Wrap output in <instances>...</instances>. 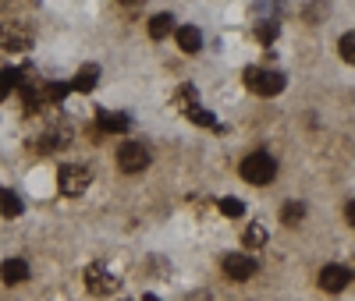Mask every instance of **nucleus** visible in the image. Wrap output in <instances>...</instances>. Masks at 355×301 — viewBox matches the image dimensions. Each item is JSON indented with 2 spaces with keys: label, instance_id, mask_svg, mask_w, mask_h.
<instances>
[{
  "label": "nucleus",
  "instance_id": "1",
  "mask_svg": "<svg viewBox=\"0 0 355 301\" xmlns=\"http://www.w3.org/2000/svg\"><path fill=\"white\" fill-rule=\"evenodd\" d=\"M284 75L281 71H270V68H245V85L252 89L256 96H277L284 93Z\"/></svg>",
  "mask_w": 355,
  "mask_h": 301
},
{
  "label": "nucleus",
  "instance_id": "2",
  "mask_svg": "<svg viewBox=\"0 0 355 301\" xmlns=\"http://www.w3.org/2000/svg\"><path fill=\"white\" fill-rule=\"evenodd\" d=\"M57 185H61L64 195H82L89 185H93V170H89L85 163H64L61 170H57Z\"/></svg>",
  "mask_w": 355,
  "mask_h": 301
},
{
  "label": "nucleus",
  "instance_id": "3",
  "mask_svg": "<svg viewBox=\"0 0 355 301\" xmlns=\"http://www.w3.org/2000/svg\"><path fill=\"white\" fill-rule=\"evenodd\" d=\"M242 177L249 181V185H270V181L277 177V163L274 156H266V153H252L242 160Z\"/></svg>",
  "mask_w": 355,
  "mask_h": 301
},
{
  "label": "nucleus",
  "instance_id": "4",
  "mask_svg": "<svg viewBox=\"0 0 355 301\" xmlns=\"http://www.w3.org/2000/svg\"><path fill=\"white\" fill-rule=\"evenodd\" d=\"M28 46H33V28H28L25 21H4L0 25V50L8 53H25Z\"/></svg>",
  "mask_w": 355,
  "mask_h": 301
},
{
  "label": "nucleus",
  "instance_id": "5",
  "mask_svg": "<svg viewBox=\"0 0 355 301\" xmlns=\"http://www.w3.org/2000/svg\"><path fill=\"white\" fill-rule=\"evenodd\" d=\"M117 280L107 266H100V262H93V266H85V287H89V294H96V298H107V294H114L117 291Z\"/></svg>",
  "mask_w": 355,
  "mask_h": 301
},
{
  "label": "nucleus",
  "instance_id": "6",
  "mask_svg": "<svg viewBox=\"0 0 355 301\" xmlns=\"http://www.w3.org/2000/svg\"><path fill=\"white\" fill-rule=\"evenodd\" d=\"M117 167H121L125 174H142L146 167H150V149H146L142 142H125L121 153H117Z\"/></svg>",
  "mask_w": 355,
  "mask_h": 301
},
{
  "label": "nucleus",
  "instance_id": "7",
  "mask_svg": "<svg viewBox=\"0 0 355 301\" xmlns=\"http://www.w3.org/2000/svg\"><path fill=\"white\" fill-rule=\"evenodd\" d=\"M316 284H320L323 291H327V294H341V291L352 284V269H348V266H338V262H331V266H323V269H320Z\"/></svg>",
  "mask_w": 355,
  "mask_h": 301
},
{
  "label": "nucleus",
  "instance_id": "8",
  "mask_svg": "<svg viewBox=\"0 0 355 301\" xmlns=\"http://www.w3.org/2000/svg\"><path fill=\"white\" fill-rule=\"evenodd\" d=\"M224 273L231 277V280H249V277H256V259L252 255H245V252H231V255H224Z\"/></svg>",
  "mask_w": 355,
  "mask_h": 301
},
{
  "label": "nucleus",
  "instance_id": "9",
  "mask_svg": "<svg viewBox=\"0 0 355 301\" xmlns=\"http://www.w3.org/2000/svg\"><path fill=\"white\" fill-rule=\"evenodd\" d=\"M71 142V128L68 125H61V128H50L46 131V138H40L36 142V149H40V153H53V149H64Z\"/></svg>",
  "mask_w": 355,
  "mask_h": 301
},
{
  "label": "nucleus",
  "instance_id": "10",
  "mask_svg": "<svg viewBox=\"0 0 355 301\" xmlns=\"http://www.w3.org/2000/svg\"><path fill=\"white\" fill-rule=\"evenodd\" d=\"M96 82H100V68H96V64H85V68H78V75H75V82H71L68 89H78V93H93Z\"/></svg>",
  "mask_w": 355,
  "mask_h": 301
},
{
  "label": "nucleus",
  "instance_id": "11",
  "mask_svg": "<svg viewBox=\"0 0 355 301\" xmlns=\"http://www.w3.org/2000/svg\"><path fill=\"white\" fill-rule=\"evenodd\" d=\"M0 277H4V284H21L25 277H28V262L25 259H8L4 266H0Z\"/></svg>",
  "mask_w": 355,
  "mask_h": 301
},
{
  "label": "nucleus",
  "instance_id": "12",
  "mask_svg": "<svg viewBox=\"0 0 355 301\" xmlns=\"http://www.w3.org/2000/svg\"><path fill=\"white\" fill-rule=\"evenodd\" d=\"M178 46H182L185 53H199V46H202L199 28L196 25H182V28H178Z\"/></svg>",
  "mask_w": 355,
  "mask_h": 301
},
{
  "label": "nucleus",
  "instance_id": "13",
  "mask_svg": "<svg viewBox=\"0 0 355 301\" xmlns=\"http://www.w3.org/2000/svg\"><path fill=\"white\" fill-rule=\"evenodd\" d=\"M21 199H18V192H11V188H0V213H4L8 220H15V217H21Z\"/></svg>",
  "mask_w": 355,
  "mask_h": 301
},
{
  "label": "nucleus",
  "instance_id": "14",
  "mask_svg": "<svg viewBox=\"0 0 355 301\" xmlns=\"http://www.w3.org/2000/svg\"><path fill=\"white\" fill-rule=\"evenodd\" d=\"M96 125H100V131H125V128H128V117H125V113H110V110H100Z\"/></svg>",
  "mask_w": 355,
  "mask_h": 301
},
{
  "label": "nucleus",
  "instance_id": "15",
  "mask_svg": "<svg viewBox=\"0 0 355 301\" xmlns=\"http://www.w3.org/2000/svg\"><path fill=\"white\" fill-rule=\"evenodd\" d=\"M302 217H306V206H302V202H284V206H281V220H284L288 227H299Z\"/></svg>",
  "mask_w": 355,
  "mask_h": 301
},
{
  "label": "nucleus",
  "instance_id": "16",
  "mask_svg": "<svg viewBox=\"0 0 355 301\" xmlns=\"http://www.w3.org/2000/svg\"><path fill=\"white\" fill-rule=\"evenodd\" d=\"M25 78H21V71H15V68H4L0 71V100L4 96H11V89H18Z\"/></svg>",
  "mask_w": 355,
  "mask_h": 301
},
{
  "label": "nucleus",
  "instance_id": "17",
  "mask_svg": "<svg viewBox=\"0 0 355 301\" xmlns=\"http://www.w3.org/2000/svg\"><path fill=\"white\" fill-rule=\"evenodd\" d=\"M242 245H245V248H259V245H266V230H263L259 224H249L245 234H242Z\"/></svg>",
  "mask_w": 355,
  "mask_h": 301
},
{
  "label": "nucleus",
  "instance_id": "18",
  "mask_svg": "<svg viewBox=\"0 0 355 301\" xmlns=\"http://www.w3.org/2000/svg\"><path fill=\"white\" fill-rule=\"evenodd\" d=\"M171 25H174L171 15H157V18H150V36H153V39H164V36L171 33Z\"/></svg>",
  "mask_w": 355,
  "mask_h": 301
},
{
  "label": "nucleus",
  "instance_id": "19",
  "mask_svg": "<svg viewBox=\"0 0 355 301\" xmlns=\"http://www.w3.org/2000/svg\"><path fill=\"white\" fill-rule=\"evenodd\" d=\"M174 103H182L185 110H192V107H199V93L192 85H182V89H178V96H174Z\"/></svg>",
  "mask_w": 355,
  "mask_h": 301
},
{
  "label": "nucleus",
  "instance_id": "20",
  "mask_svg": "<svg viewBox=\"0 0 355 301\" xmlns=\"http://www.w3.org/2000/svg\"><path fill=\"white\" fill-rule=\"evenodd\" d=\"M185 113H189V120H196V125L217 128V120H214V113H210V110H199V107H192V110H185Z\"/></svg>",
  "mask_w": 355,
  "mask_h": 301
},
{
  "label": "nucleus",
  "instance_id": "21",
  "mask_svg": "<svg viewBox=\"0 0 355 301\" xmlns=\"http://www.w3.org/2000/svg\"><path fill=\"white\" fill-rule=\"evenodd\" d=\"M220 213H224V217H242L245 206H242L239 199H220Z\"/></svg>",
  "mask_w": 355,
  "mask_h": 301
},
{
  "label": "nucleus",
  "instance_id": "22",
  "mask_svg": "<svg viewBox=\"0 0 355 301\" xmlns=\"http://www.w3.org/2000/svg\"><path fill=\"white\" fill-rule=\"evenodd\" d=\"M352 46H355V36H352V33H345V36H341V43H338V50H341V57L348 60V64L355 60V50H352Z\"/></svg>",
  "mask_w": 355,
  "mask_h": 301
},
{
  "label": "nucleus",
  "instance_id": "23",
  "mask_svg": "<svg viewBox=\"0 0 355 301\" xmlns=\"http://www.w3.org/2000/svg\"><path fill=\"white\" fill-rule=\"evenodd\" d=\"M185 301H210V291H192Z\"/></svg>",
  "mask_w": 355,
  "mask_h": 301
},
{
  "label": "nucleus",
  "instance_id": "24",
  "mask_svg": "<svg viewBox=\"0 0 355 301\" xmlns=\"http://www.w3.org/2000/svg\"><path fill=\"white\" fill-rule=\"evenodd\" d=\"M142 301H160V298H153V294H146V298H142Z\"/></svg>",
  "mask_w": 355,
  "mask_h": 301
}]
</instances>
